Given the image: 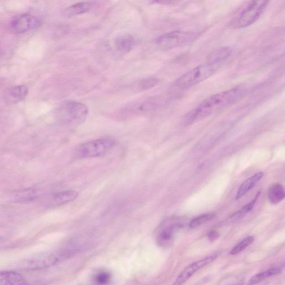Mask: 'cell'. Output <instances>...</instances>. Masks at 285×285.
Here are the masks:
<instances>
[{"mask_svg":"<svg viewBox=\"0 0 285 285\" xmlns=\"http://www.w3.org/2000/svg\"><path fill=\"white\" fill-rule=\"evenodd\" d=\"M67 252H45L27 259L22 264L28 270H41L52 267L69 256Z\"/></svg>","mask_w":285,"mask_h":285,"instance_id":"obj_7","label":"cell"},{"mask_svg":"<svg viewBox=\"0 0 285 285\" xmlns=\"http://www.w3.org/2000/svg\"><path fill=\"white\" fill-rule=\"evenodd\" d=\"M23 276L14 271H0V285H25Z\"/></svg>","mask_w":285,"mask_h":285,"instance_id":"obj_15","label":"cell"},{"mask_svg":"<svg viewBox=\"0 0 285 285\" xmlns=\"http://www.w3.org/2000/svg\"><path fill=\"white\" fill-rule=\"evenodd\" d=\"M181 227L180 222L173 221L172 219L165 220L156 232V240L158 244L162 247L171 245L174 233Z\"/></svg>","mask_w":285,"mask_h":285,"instance_id":"obj_8","label":"cell"},{"mask_svg":"<svg viewBox=\"0 0 285 285\" xmlns=\"http://www.w3.org/2000/svg\"><path fill=\"white\" fill-rule=\"evenodd\" d=\"M218 256V254L211 255L188 265L178 275L174 284L179 285L185 283L188 279H190L198 271L212 263V262L217 259Z\"/></svg>","mask_w":285,"mask_h":285,"instance_id":"obj_9","label":"cell"},{"mask_svg":"<svg viewBox=\"0 0 285 285\" xmlns=\"http://www.w3.org/2000/svg\"><path fill=\"white\" fill-rule=\"evenodd\" d=\"M219 67L209 63L202 64L179 77L174 86L179 89L191 88L213 76Z\"/></svg>","mask_w":285,"mask_h":285,"instance_id":"obj_3","label":"cell"},{"mask_svg":"<svg viewBox=\"0 0 285 285\" xmlns=\"http://www.w3.org/2000/svg\"><path fill=\"white\" fill-rule=\"evenodd\" d=\"M255 238L253 236H249L243 240L241 242L238 243L236 246H234L233 249L229 252V254L231 255H236L244 251L248 247H249L252 242L254 241Z\"/></svg>","mask_w":285,"mask_h":285,"instance_id":"obj_23","label":"cell"},{"mask_svg":"<svg viewBox=\"0 0 285 285\" xmlns=\"http://www.w3.org/2000/svg\"><path fill=\"white\" fill-rule=\"evenodd\" d=\"M136 45V40L130 34H123L117 37L114 41V45L117 51L126 54L131 51Z\"/></svg>","mask_w":285,"mask_h":285,"instance_id":"obj_12","label":"cell"},{"mask_svg":"<svg viewBox=\"0 0 285 285\" xmlns=\"http://www.w3.org/2000/svg\"><path fill=\"white\" fill-rule=\"evenodd\" d=\"M110 280V275L107 272H100L95 277V282L98 284H108Z\"/></svg>","mask_w":285,"mask_h":285,"instance_id":"obj_25","label":"cell"},{"mask_svg":"<svg viewBox=\"0 0 285 285\" xmlns=\"http://www.w3.org/2000/svg\"><path fill=\"white\" fill-rule=\"evenodd\" d=\"M209 240L211 241H214L219 237V234L217 231L214 230V229H212L208 232V234H207Z\"/></svg>","mask_w":285,"mask_h":285,"instance_id":"obj_26","label":"cell"},{"mask_svg":"<svg viewBox=\"0 0 285 285\" xmlns=\"http://www.w3.org/2000/svg\"><path fill=\"white\" fill-rule=\"evenodd\" d=\"M93 6V3L89 2H79L67 7L63 12V16L67 18L83 14L88 12Z\"/></svg>","mask_w":285,"mask_h":285,"instance_id":"obj_14","label":"cell"},{"mask_svg":"<svg viewBox=\"0 0 285 285\" xmlns=\"http://www.w3.org/2000/svg\"><path fill=\"white\" fill-rule=\"evenodd\" d=\"M232 50L229 47L218 48L210 54L208 59V63L219 67L220 64L226 61L230 56Z\"/></svg>","mask_w":285,"mask_h":285,"instance_id":"obj_18","label":"cell"},{"mask_svg":"<svg viewBox=\"0 0 285 285\" xmlns=\"http://www.w3.org/2000/svg\"><path fill=\"white\" fill-rule=\"evenodd\" d=\"M150 1L152 3L162 4H168L178 2L180 1V0H150Z\"/></svg>","mask_w":285,"mask_h":285,"instance_id":"obj_27","label":"cell"},{"mask_svg":"<svg viewBox=\"0 0 285 285\" xmlns=\"http://www.w3.org/2000/svg\"><path fill=\"white\" fill-rule=\"evenodd\" d=\"M215 217V214H202L193 219L190 223L189 226L191 228H196L201 226L202 224L214 219Z\"/></svg>","mask_w":285,"mask_h":285,"instance_id":"obj_22","label":"cell"},{"mask_svg":"<svg viewBox=\"0 0 285 285\" xmlns=\"http://www.w3.org/2000/svg\"><path fill=\"white\" fill-rule=\"evenodd\" d=\"M270 0H252L244 10L232 21L234 28H243L249 26L257 20L267 7Z\"/></svg>","mask_w":285,"mask_h":285,"instance_id":"obj_5","label":"cell"},{"mask_svg":"<svg viewBox=\"0 0 285 285\" xmlns=\"http://www.w3.org/2000/svg\"><path fill=\"white\" fill-rule=\"evenodd\" d=\"M268 196L271 204L273 205L279 204L284 199L285 196L284 187L281 184H275L270 187Z\"/></svg>","mask_w":285,"mask_h":285,"instance_id":"obj_19","label":"cell"},{"mask_svg":"<svg viewBox=\"0 0 285 285\" xmlns=\"http://www.w3.org/2000/svg\"><path fill=\"white\" fill-rule=\"evenodd\" d=\"M260 194V192L257 193L255 197L253 199L249 204H247L245 206L240 210L238 211L236 213L233 214L230 216L228 219L225 220L223 222H222V225H228L232 223H234L238 221L239 220L241 219L242 218L244 217L245 215L249 214L250 211H252L253 208L256 203L258 198L259 197Z\"/></svg>","mask_w":285,"mask_h":285,"instance_id":"obj_13","label":"cell"},{"mask_svg":"<svg viewBox=\"0 0 285 285\" xmlns=\"http://www.w3.org/2000/svg\"><path fill=\"white\" fill-rule=\"evenodd\" d=\"M264 175V174L263 172H260L257 173L243 182L238 188L235 200H238L240 199L241 198L247 194L248 192L250 191L257 183H259L260 180H261Z\"/></svg>","mask_w":285,"mask_h":285,"instance_id":"obj_16","label":"cell"},{"mask_svg":"<svg viewBox=\"0 0 285 285\" xmlns=\"http://www.w3.org/2000/svg\"><path fill=\"white\" fill-rule=\"evenodd\" d=\"M115 145L116 142L109 139L89 141L77 146L76 155L79 158L99 157L108 152Z\"/></svg>","mask_w":285,"mask_h":285,"instance_id":"obj_6","label":"cell"},{"mask_svg":"<svg viewBox=\"0 0 285 285\" xmlns=\"http://www.w3.org/2000/svg\"><path fill=\"white\" fill-rule=\"evenodd\" d=\"M282 271V268L278 267L270 269L264 271V272L257 274L251 278L249 280V284L251 285L258 284L266 279L281 274Z\"/></svg>","mask_w":285,"mask_h":285,"instance_id":"obj_21","label":"cell"},{"mask_svg":"<svg viewBox=\"0 0 285 285\" xmlns=\"http://www.w3.org/2000/svg\"><path fill=\"white\" fill-rule=\"evenodd\" d=\"M246 92V90L243 87H236L211 96L187 114L185 118L186 123L188 124L199 121L221 111L240 100Z\"/></svg>","mask_w":285,"mask_h":285,"instance_id":"obj_1","label":"cell"},{"mask_svg":"<svg viewBox=\"0 0 285 285\" xmlns=\"http://www.w3.org/2000/svg\"><path fill=\"white\" fill-rule=\"evenodd\" d=\"M88 113V109L85 104L69 100L60 104L56 114L58 121L62 125L75 128L85 122Z\"/></svg>","mask_w":285,"mask_h":285,"instance_id":"obj_2","label":"cell"},{"mask_svg":"<svg viewBox=\"0 0 285 285\" xmlns=\"http://www.w3.org/2000/svg\"><path fill=\"white\" fill-rule=\"evenodd\" d=\"M159 80L155 77H147L142 79L139 83V88L142 91L154 88L159 84Z\"/></svg>","mask_w":285,"mask_h":285,"instance_id":"obj_24","label":"cell"},{"mask_svg":"<svg viewBox=\"0 0 285 285\" xmlns=\"http://www.w3.org/2000/svg\"><path fill=\"white\" fill-rule=\"evenodd\" d=\"M78 193L75 191H66L57 193L51 197L50 205H62L74 201L77 197Z\"/></svg>","mask_w":285,"mask_h":285,"instance_id":"obj_17","label":"cell"},{"mask_svg":"<svg viewBox=\"0 0 285 285\" xmlns=\"http://www.w3.org/2000/svg\"><path fill=\"white\" fill-rule=\"evenodd\" d=\"M40 20L36 16L24 14L14 18L11 22V29L13 33L21 34L34 29L40 25Z\"/></svg>","mask_w":285,"mask_h":285,"instance_id":"obj_10","label":"cell"},{"mask_svg":"<svg viewBox=\"0 0 285 285\" xmlns=\"http://www.w3.org/2000/svg\"><path fill=\"white\" fill-rule=\"evenodd\" d=\"M197 34L194 32L174 31L161 35L155 41L157 48L161 50H171L191 44L196 39Z\"/></svg>","mask_w":285,"mask_h":285,"instance_id":"obj_4","label":"cell"},{"mask_svg":"<svg viewBox=\"0 0 285 285\" xmlns=\"http://www.w3.org/2000/svg\"><path fill=\"white\" fill-rule=\"evenodd\" d=\"M39 196V191L30 188L17 192L13 196V200L16 202H30L36 200Z\"/></svg>","mask_w":285,"mask_h":285,"instance_id":"obj_20","label":"cell"},{"mask_svg":"<svg viewBox=\"0 0 285 285\" xmlns=\"http://www.w3.org/2000/svg\"><path fill=\"white\" fill-rule=\"evenodd\" d=\"M29 93L26 85H18L9 88L5 91L4 99L9 104H14L24 100Z\"/></svg>","mask_w":285,"mask_h":285,"instance_id":"obj_11","label":"cell"}]
</instances>
